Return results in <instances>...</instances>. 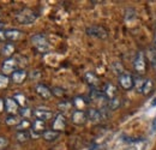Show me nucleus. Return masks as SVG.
<instances>
[{
	"label": "nucleus",
	"instance_id": "f257e3e1",
	"mask_svg": "<svg viewBox=\"0 0 156 150\" xmlns=\"http://www.w3.org/2000/svg\"><path fill=\"white\" fill-rule=\"evenodd\" d=\"M16 19L20 24H31L37 19V13L31 9H23L17 12Z\"/></svg>",
	"mask_w": 156,
	"mask_h": 150
},
{
	"label": "nucleus",
	"instance_id": "f03ea898",
	"mask_svg": "<svg viewBox=\"0 0 156 150\" xmlns=\"http://www.w3.org/2000/svg\"><path fill=\"white\" fill-rule=\"evenodd\" d=\"M31 43L41 53H44V52H47L49 49L48 40H47V38L43 34H36V35H34L31 38Z\"/></svg>",
	"mask_w": 156,
	"mask_h": 150
},
{
	"label": "nucleus",
	"instance_id": "7ed1b4c3",
	"mask_svg": "<svg viewBox=\"0 0 156 150\" xmlns=\"http://www.w3.org/2000/svg\"><path fill=\"white\" fill-rule=\"evenodd\" d=\"M133 69L136 70L138 75H144L147 72V59H145V54L143 52H137L136 56L133 59Z\"/></svg>",
	"mask_w": 156,
	"mask_h": 150
},
{
	"label": "nucleus",
	"instance_id": "20e7f679",
	"mask_svg": "<svg viewBox=\"0 0 156 150\" xmlns=\"http://www.w3.org/2000/svg\"><path fill=\"white\" fill-rule=\"evenodd\" d=\"M85 33L91 38H100V40H106L108 38L107 30L101 25H90L85 29Z\"/></svg>",
	"mask_w": 156,
	"mask_h": 150
},
{
	"label": "nucleus",
	"instance_id": "39448f33",
	"mask_svg": "<svg viewBox=\"0 0 156 150\" xmlns=\"http://www.w3.org/2000/svg\"><path fill=\"white\" fill-rule=\"evenodd\" d=\"M20 105L15 101L13 97H6L4 100V111L9 115H16L20 112Z\"/></svg>",
	"mask_w": 156,
	"mask_h": 150
},
{
	"label": "nucleus",
	"instance_id": "423d86ee",
	"mask_svg": "<svg viewBox=\"0 0 156 150\" xmlns=\"http://www.w3.org/2000/svg\"><path fill=\"white\" fill-rule=\"evenodd\" d=\"M119 85L124 89V90H131L133 87H135V79H133V76L127 73V72H124L122 75L119 76Z\"/></svg>",
	"mask_w": 156,
	"mask_h": 150
},
{
	"label": "nucleus",
	"instance_id": "0eeeda50",
	"mask_svg": "<svg viewBox=\"0 0 156 150\" xmlns=\"http://www.w3.org/2000/svg\"><path fill=\"white\" fill-rule=\"evenodd\" d=\"M17 66H18V64H17V60L15 59V58H9V59H6L5 61H4V64H2V75L7 76V75H12L15 71H16V69H17Z\"/></svg>",
	"mask_w": 156,
	"mask_h": 150
},
{
	"label": "nucleus",
	"instance_id": "6e6552de",
	"mask_svg": "<svg viewBox=\"0 0 156 150\" xmlns=\"http://www.w3.org/2000/svg\"><path fill=\"white\" fill-rule=\"evenodd\" d=\"M66 127V118L62 113H58L53 120V124H52V130L54 131L61 132L65 130Z\"/></svg>",
	"mask_w": 156,
	"mask_h": 150
},
{
	"label": "nucleus",
	"instance_id": "1a4fd4ad",
	"mask_svg": "<svg viewBox=\"0 0 156 150\" xmlns=\"http://www.w3.org/2000/svg\"><path fill=\"white\" fill-rule=\"evenodd\" d=\"M71 120H72V123L75 124V125H83V124H85V121L88 120V116H87V112H84V111H78L76 109L75 112L72 113V115H71Z\"/></svg>",
	"mask_w": 156,
	"mask_h": 150
},
{
	"label": "nucleus",
	"instance_id": "9d476101",
	"mask_svg": "<svg viewBox=\"0 0 156 150\" xmlns=\"http://www.w3.org/2000/svg\"><path fill=\"white\" fill-rule=\"evenodd\" d=\"M33 114L35 115L36 119L42 120V121H46V120H49V119L53 118V112H51V111H48V109H44L43 107L36 108Z\"/></svg>",
	"mask_w": 156,
	"mask_h": 150
},
{
	"label": "nucleus",
	"instance_id": "9b49d317",
	"mask_svg": "<svg viewBox=\"0 0 156 150\" xmlns=\"http://www.w3.org/2000/svg\"><path fill=\"white\" fill-rule=\"evenodd\" d=\"M35 91L37 93L40 97H42L43 100H49L52 96H53V93L51 91V89L48 87H46L44 84H37L35 87Z\"/></svg>",
	"mask_w": 156,
	"mask_h": 150
},
{
	"label": "nucleus",
	"instance_id": "f8f14e48",
	"mask_svg": "<svg viewBox=\"0 0 156 150\" xmlns=\"http://www.w3.org/2000/svg\"><path fill=\"white\" fill-rule=\"evenodd\" d=\"M28 77V73L25 70L20 69V70H16L12 75H11V80L15 83V84H22L24 83V80L27 79Z\"/></svg>",
	"mask_w": 156,
	"mask_h": 150
},
{
	"label": "nucleus",
	"instance_id": "ddd939ff",
	"mask_svg": "<svg viewBox=\"0 0 156 150\" xmlns=\"http://www.w3.org/2000/svg\"><path fill=\"white\" fill-rule=\"evenodd\" d=\"M87 116H88V120H90L91 123H98L102 120L101 111L96 108H89L87 111Z\"/></svg>",
	"mask_w": 156,
	"mask_h": 150
},
{
	"label": "nucleus",
	"instance_id": "4468645a",
	"mask_svg": "<svg viewBox=\"0 0 156 150\" xmlns=\"http://www.w3.org/2000/svg\"><path fill=\"white\" fill-rule=\"evenodd\" d=\"M5 36L9 41H18L23 38V34L18 29H7L5 30Z\"/></svg>",
	"mask_w": 156,
	"mask_h": 150
},
{
	"label": "nucleus",
	"instance_id": "2eb2a0df",
	"mask_svg": "<svg viewBox=\"0 0 156 150\" xmlns=\"http://www.w3.org/2000/svg\"><path fill=\"white\" fill-rule=\"evenodd\" d=\"M103 94L105 96L107 97V100H111V98H113V97H115L117 96V88L112 84V83H107V84H105V87H103Z\"/></svg>",
	"mask_w": 156,
	"mask_h": 150
},
{
	"label": "nucleus",
	"instance_id": "dca6fc26",
	"mask_svg": "<svg viewBox=\"0 0 156 150\" xmlns=\"http://www.w3.org/2000/svg\"><path fill=\"white\" fill-rule=\"evenodd\" d=\"M84 79H85V82L93 88V89H96V87L98 85V77L94 72H87L85 76H84Z\"/></svg>",
	"mask_w": 156,
	"mask_h": 150
},
{
	"label": "nucleus",
	"instance_id": "f3484780",
	"mask_svg": "<svg viewBox=\"0 0 156 150\" xmlns=\"http://www.w3.org/2000/svg\"><path fill=\"white\" fill-rule=\"evenodd\" d=\"M59 136H60V132L54 131V130H47V131H44L42 133L41 137H42L44 141H47V142H54V141L58 139Z\"/></svg>",
	"mask_w": 156,
	"mask_h": 150
},
{
	"label": "nucleus",
	"instance_id": "a211bd4d",
	"mask_svg": "<svg viewBox=\"0 0 156 150\" xmlns=\"http://www.w3.org/2000/svg\"><path fill=\"white\" fill-rule=\"evenodd\" d=\"M120 105H121V100H120L118 96H115V97L108 100L106 106H107L108 109H111V111H115V109H118V108L120 107Z\"/></svg>",
	"mask_w": 156,
	"mask_h": 150
},
{
	"label": "nucleus",
	"instance_id": "6ab92c4d",
	"mask_svg": "<svg viewBox=\"0 0 156 150\" xmlns=\"http://www.w3.org/2000/svg\"><path fill=\"white\" fill-rule=\"evenodd\" d=\"M15 51H16L15 45H12V43H5V45H4V47H2L1 53H2V55H4V56L10 58L11 55H13Z\"/></svg>",
	"mask_w": 156,
	"mask_h": 150
},
{
	"label": "nucleus",
	"instance_id": "aec40b11",
	"mask_svg": "<svg viewBox=\"0 0 156 150\" xmlns=\"http://www.w3.org/2000/svg\"><path fill=\"white\" fill-rule=\"evenodd\" d=\"M31 138V134L29 131H18L16 134V139L20 142V143H25L28 142L29 139Z\"/></svg>",
	"mask_w": 156,
	"mask_h": 150
},
{
	"label": "nucleus",
	"instance_id": "412c9836",
	"mask_svg": "<svg viewBox=\"0 0 156 150\" xmlns=\"http://www.w3.org/2000/svg\"><path fill=\"white\" fill-rule=\"evenodd\" d=\"M88 100H85L84 97H82V96H77V97H75V100H73V105H75V107L77 108L78 111H82V108H84L87 105H88Z\"/></svg>",
	"mask_w": 156,
	"mask_h": 150
},
{
	"label": "nucleus",
	"instance_id": "4be33fe9",
	"mask_svg": "<svg viewBox=\"0 0 156 150\" xmlns=\"http://www.w3.org/2000/svg\"><path fill=\"white\" fill-rule=\"evenodd\" d=\"M154 88V82L151 79H145L144 82V85H143V89H142V94L143 95H148L151 93Z\"/></svg>",
	"mask_w": 156,
	"mask_h": 150
},
{
	"label": "nucleus",
	"instance_id": "5701e85b",
	"mask_svg": "<svg viewBox=\"0 0 156 150\" xmlns=\"http://www.w3.org/2000/svg\"><path fill=\"white\" fill-rule=\"evenodd\" d=\"M22 120H23V119H20L17 114H16V115H9V116L6 118V124H7L9 126H17Z\"/></svg>",
	"mask_w": 156,
	"mask_h": 150
},
{
	"label": "nucleus",
	"instance_id": "b1692460",
	"mask_svg": "<svg viewBox=\"0 0 156 150\" xmlns=\"http://www.w3.org/2000/svg\"><path fill=\"white\" fill-rule=\"evenodd\" d=\"M30 127H31L30 121H29L28 119H23L20 124L16 126V130H17V131H28Z\"/></svg>",
	"mask_w": 156,
	"mask_h": 150
},
{
	"label": "nucleus",
	"instance_id": "393cba45",
	"mask_svg": "<svg viewBox=\"0 0 156 150\" xmlns=\"http://www.w3.org/2000/svg\"><path fill=\"white\" fill-rule=\"evenodd\" d=\"M148 58H149V60H150L151 66L155 69V71H156V49L155 48H149V49H148Z\"/></svg>",
	"mask_w": 156,
	"mask_h": 150
},
{
	"label": "nucleus",
	"instance_id": "a878e982",
	"mask_svg": "<svg viewBox=\"0 0 156 150\" xmlns=\"http://www.w3.org/2000/svg\"><path fill=\"white\" fill-rule=\"evenodd\" d=\"M13 98H15V101L20 105V107H25V105H27V97H25V95L18 93V94H15Z\"/></svg>",
	"mask_w": 156,
	"mask_h": 150
},
{
	"label": "nucleus",
	"instance_id": "bb28decb",
	"mask_svg": "<svg viewBox=\"0 0 156 150\" xmlns=\"http://www.w3.org/2000/svg\"><path fill=\"white\" fill-rule=\"evenodd\" d=\"M9 84H10V78L7 76L0 73V90L6 89L9 87Z\"/></svg>",
	"mask_w": 156,
	"mask_h": 150
},
{
	"label": "nucleus",
	"instance_id": "cd10ccee",
	"mask_svg": "<svg viewBox=\"0 0 156 150\" xmlns=\"http://www.w3.org/2000/svg\"><path fill=\"white\" fill-rule=\"evenodd\" d=\"M33 111L29 108V107H23V108H20V116L23 118V119H27V118H30V115L33 114Z\"/></svg>",
	"mask_w": 156,
	"mask_h": 150
},
{
	"label": "nucleus",
	"instance_id": "c85d7f7f",
	"mask_svg": "<svg viewBox=\"0 0 156 150\" xmlns=\"http://www.w3.org/2000/svg\"><path fill=\"white\" fill-rule=\"evenodd\" d=\"M133 79H135V87L137 88V90L139 93H142V89H143V85H144L145 79H142L140 77H137V78H133Z\"/></svg>",
	"mask_w": 156,
	"mask_h": 150
},
{
	"label": "nucleus",
	"instance_id": "c756f323",
	"mask_svg": "<svg viewBox=\"0 0 156 150\" xmlns=\"http://www.w3.org/2000/svg\"><path fill=\"white\" fill-rule=\"evenodd\" d=\"M71 106H72V103L70 101H62L58 105V107L61 111H69L71 108Z\"/></svg>",
	"mask_w": 156,
	"mask_h": 150
},
{
	"label": "nucleus",
	"instance_id": "7c9ffc66",
	"mask_svg": "<svg viewBox=\"0 0 156 150\" xmlns=\"http://www.w3.org/2000/svg\"><path fill=\"white\" fill-rule=\"evenodd\" d=\"M9 147V139L5 136H0V150L7 149Z\"/></svg>",
	"mask_w": 156,
	"mask_h": 150
},
{
	"label": "nucleus",
	"instance_id": "2f4dec72",
	"mask_svg": "<svg viewBox=\"0 0 156 150\" xmlns=\"http://www.w3.org/2000/svg\"><path fill=\"white\" fill-rule=\"evenodd\" d=\"M55 96H62L64 95V90H61L60 88H54V90L52 91Z\"/></svg>",
	"mask_w": 156,
	"mask_h": 150
},
{
	"label": "nucleus",
	"instance_id": "473e14b6",
	"mask_svg": "<svg viewBox=\"0 0 156 150\" xmlns=\"http://www.w3.org/2000/svg\"><path fill=\"white\" fill-rule=\"evenodd\" d=\"M6 40V36H5V30H0V42H4Z\"/></svg>",
	"mask_w": 156,
	"mask_h": 150
},
{
	"label": "nucleus",
	"instance_id": "72a5a7b5",
	"mask_svg": "<svg viewBox=\"0 0 156 150\" xmlns=\"http://www.w3.org/2000/svg\"><path fill=\"white\" fill-rule=\"evenodd\" d=\"M151 131L156 132V116L154 118V120H153V123H151Z\"/></svg>",
	"mask_w": 156,
	"mask_h": 150
},
{
	"label": "nucleus",
	"instance_id": "f704fd0d",
	"mask_svg": "<svg viewBox=\"0 0 156 150\" xmlns=\"http://www.w3.org/2000/svg\"><path fill=\"white\" fill-rule=\"evenodd\" d=\"M2 111H4V100L0 98V112H2Z\"/></svg>",
	"mask_w": 156,
	"mask_h": 150
},
{
	"label": "nucleus",
	"instance_id": "c9c22d12",
	"mask_svg": "<svg viewBox=\"0 0 156 150\" xmlns=\"http://www.w3.org/2000/svg\"><path fill=\"white\" fill-rule=\"evenodd\" d=\"M154 48L156 49V33H155V38H154Z\"/></svg>",
	"mask_w": 156,
	"mask_h": 150
},
{
	"label": "nucleus",
	"instance_id": "e433bc0d",
	"mask_svg": "<svg viewBox=\"0 0 156 150\" xmlns=\"http://www.w3.org/2000/svg\"><path fill=\"white\" fill-rule=\"evenodd\" d=\"M2 27H4V25H2V23L0 22V30H2Z\"/></svg>",
	"mask_w": 156,
	"mask_h": 150
},
{
	"label": "nucleus",
	"instance_id": "4c0bfd02",
	"mask_svg": "<svg viewBox=\"0 0 156 150\" xmlns=\"http://www.w3.org/2000/svg\"><path fill=\"white\" fill-rule=\"evenodd\" d=\"M153 105H154V106H156V100H155V101H153Z\"/></svg>",
	"mask_w": 156,
	"mask_h": 150
}]
</instances>
